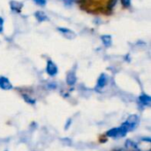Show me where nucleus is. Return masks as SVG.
Here are the masks:
<instances>
[{"mask_svg":"<svg viewBox=\"0 0 151 151\" xmlns=\"http://www.w3.org/2000/svg\"><path fill=\"white\" fill-rule=\"evenodd\" d=\"M35 16L36 19H37V20H39L40 22H42V21H45V20H48V17H47V16H46V14H45L43 12H42V11H37V12H35Z\"/></svg>","mask_w":151,"mask_h":151,"instance_id":"nucleus-10","label":"nucleus"},{"mask_svg":"<svg viewBox=\"0 0 151 151\" xmlns=\"http://www.w3.org/2000/svg\"><path fill=\"white\" fill-rule=\"evenodd\" d=\"M65 2V4H71L74 0H64Z\"/></svg>","mask_w":151,"mask_h":151,"instance_id":"nucleus-17","label":"nucleus"},{"mask_svg":"<svg viewBox=\"0 0 151 151\" xmlns=\"http://www.w3.org/2000/svg\"><path fill=\"white\" fill-rule=\"evenodd\" d=\"M139 101L141 104H142L145 106H150L151 104V98L150 96L146 94H142L139 96Z\"/></svg>","mask_w":151,"mask_h":151,"instance_id":"nucleus-6","label":"nucleus"},{"mask_svg":"<svg viewBox=\"0 0 151 151\" xmlns=\"http://www.w3.org/2000/svg\"><path fill=\"white\" fill-rule=\"evenodd\" d=\"M117 2H118V0H109L108 4H107V8H108L109 10H111V9L116 5Z\"/></svg>","mask_w":151,"mask_h":151,"instance_id":"nucleus-13","label":"nucleus"},{"mask_svg":"<svg viewBox=\"0 0 151 151\" xmlns=\"http://www.w3.org/2000/svg\"><path fill=\"white\" fill-rule=\"evenodd\" d=\"M107 82H108V77H107V75L104 74V73H102V74L100 75L98 81H97L96 89H98V88H101V89H102L103 88H104V87L106 86Z\"/></svg>","mask_w":151,"mask_h":151,"instance_id":"nucleus-5","label":"nucleus"},{"mask_svg":"<svg viewBox=\"0 0 151 151\" xmlns=\"http://www.w3.org/2000/svg\"><path fill=\"white\" fill-rule=\"evenodd\" d=\"M58 30L59 31V32H61L65 36H66L67 38H69V39H72V38H73L75 35V34L73 32V31H71V30H69V29H67V28H58Z\"/></svg>","mask_w":151,"mask_h":151,"instance_id":"nucleus-9","label":"nucleus"},{"mask_svg":"<svg viewBox=\"0 0 151 151\" xmlns=\"http://www.w3.org/2000/svg\"><path fill=\"white\" fill-rule=\"evenodd\" d=\"M121 2L125 7H129L131 4V0H121Z\"/></svg>","mask_w":151,"mask_h":151,"instance_id":"nucleus-15","label":"nucleus"},{"mask_svg":"<svg viewBox=\"0 0 151 151\" xmlns=\"http://www.w3.org/2000/svg\"><path fill=\"white\" fill-rule=\"evenodd\" d=\"M126 147L127 148V150H136V146H135V142H134L133 141H130V140H128V141H127V142H126Z\"/></svg>","mask_w":151,"mask_h":151,"instance_id":"nucleus-12","label":"nucleus"},{"mask_svg":"<svg viewBox=\"0 0 151 151\" xmlns=\"http://www.w3.org/2000/svg\"><path fill=\"white\" fill-rule=\"evenodd\" d=\"M151 141L150 137L142 139L139 142L135 143L136 150L137 151H150L151 150Z\"/></svg>","mask_w":151,"mask_h":151,"instance_id":"nucleus-1","label":"nucleus"},{"mask_svg":"<svg viewBox=\"0 0 151 151\" xmlns=\"http://www.w3.org/2000/svg\"><path fill=\"white\" fill-rule=\"evenodd\" d=\"M0 88L4 90H10L12 88L11 81L4 76H0Z\"/></svg>","mask_w":151,"mask_h":151,"instance_id":"nucleus-4","label":"nucleus"},{"mask_svg":"<svg viewBox=\"0 0 151 151\" xmlns=\"http://www.w3.org/2000/svg\"><path fill=\"white\" fill-rule=\"evenodd\" d=\"M139 122V118L137 115H131L128 117V119H127V121L124 123V125L128 128L129 131L134 129L136 127V126L138 125Z\"/></svg>","mask_w":151,"mask_h":151,"instance_id":"nucleus-2","label":"nucleus"},{"mask_svg":"<svg viewBox=\"0 0 151 151\" xmlns=\"http://www.w3.org/2000/svg\"><path fill=\"white\" fill-rule=\"evenodd\" d=\"M76 80H77V78H76V75L74 73H69L66 76V82L70 86L74 85L76 83Z\"/></svg>","mask_w":151,"mask_h":151,"instance_id":"nucleus-8","label":"nucleus"},{"mask_svg":"<svg viewBox=\"0 0 151 151\" xmlns=\"http://www.w3.org/2000/svg\"><path fill=\"white\" fill-rule=\"evenodd\" d=\"M46 72L50 76H55L58 73V66L56 65V64L53 61L49 60L47 62Z\"/></svg>","mask_w":151,"mask_h":151,"instance_id":"nucleus-3","label":"nucleus"},{"mask_svg":"<svg viewBox=\"0 0 151 151\" xmlns=\"http://www.w3.org/2000/svg\"><path fill=\"white\" fill-rule=\"evenodd\" d=\"M101 39L103 41V43L104 44L105 47H110L111 45V35H103L101 36Z\"/></svg>","mask_w":151,"mask_h":151,"instance_id":"nucleus-11","label":"nucleus"},{"mask_svg":"<svg viewBox=\"0 0 151 151\" xmlns=\"http://www.w3.org/2000/svg\"><path fill=\"white\" fill-rule=\"evenodd\" d=\"M11 5V9L16 12H20L21 8H22V3L18 2V1H11L10 3Z\"/></svg>","mask_w":151,"mask_h":151,"instance_id":"nucleus-7","label":"nucleus"},{"mask_svg":"<svg viewBox=\"0 0 151 151\" xmlns=\"http://www.w3.org/2000/svg\"><path fill=\"white\" fill-rule=\"evenodd\" d=\"M34 2L40 6H44L46 4V0H34Z\"/></svg>","mask_w":151,"mask_h":151,"instance_id":"nucleus-14","label":"nucleus"},{"mask_svg":"<svg viewBox=\"0 0 151 151\" xmlns=\"http://www.w3.org/2000/svg\"><path fill=\"white\" fill-rule=\"evenodd\" d=\"M3 27H4V19L0 17V33L3 31Z\"/></svg>","mask_w":151,"mask_h":151,"instance_id":"nucleus-16","label":"nucleus"}]
</instances>
